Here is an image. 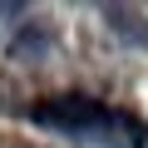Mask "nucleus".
Returning <instances> with one entry per match:
<instances>
[{
    "instance_id": "1",
    "label": "nucleus",
    "mask_w": 148,
    "mask_h": 148,
    "mask_svg": "<svg viewBox=\"0 0 148 148\" xmlns=\"http://www.w3.org/2000/svg\"><path fill=\"white\" fill-rule=\"evenodd\" d=\"M30 119L40 128H54L64 138L79 143H99V148H143L148 143V123L128 109H114L109 99L94 94H45L30 104Z\"/></svg>"
},
{
    "instance_id": "2",
    "label": "nucleus",
    "mask_w": 148,
    "mask_h": 148,
    "mask_svg": "<svg viewBox=\"0 0 148 148\" xmlns=\"http://www.w3.org/2000/svg\"><path fill=\"white\" fill-rule=\"evenodd\" d=\"M5 148H40V143H20V138H15V143H5Z\"/></svg>"
}]
</instances>
